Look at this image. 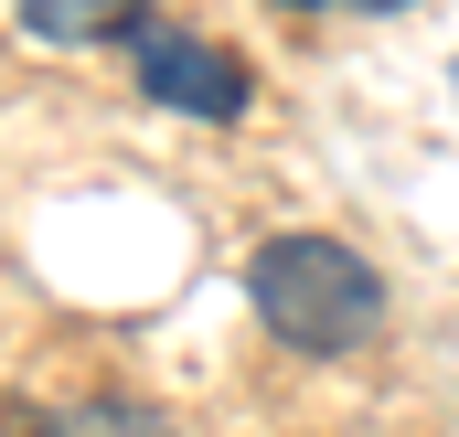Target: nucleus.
Instances as JSON below:
<instances>
[{
  "instance_id": "nucleus-4",
  "label": "nucleus",
  "mask_w": 459,
  "mask_h": 437,
  "mask_svg": "<svg viewBox=\"0 0 459 437\" xmlns=\"http://www.w3.org/2000/svg\"><path fill=\"white\" fill-rule=\"evenodd\" d=\"M22 437H171L160 406H128V395H86L65 416H22Z\"/></svg>"
},
{
  "instance_id": "nucleus-2",
  "label": "nucleus",
  "mask_w": 459,
  "mask_h": 437,
  "mask_svg": "<svg viewBox=\"0 0 459 437\" xmlns=\"http://www.w3.org/2000/svg\"><path fill=\"white\" fill-rule=\"evenodd\" d=\"M128 64H139V97H160L171 117H246V54L214 43V32L139 21L128 32Z\"/></svg>"
},
{
  "instance_id": "nucleus-1",
  "label": "nucleus",
  "mask_w": 459,
  "mask_h": 437,
  "mask_svg": "<svg viewBox=\"0 0 459 437\" xmlns=\"http://www.w3.org/2000/svg\"><path fill=\"white\" fill-rule=\"evenodd\" d=\"M246 299H256L267 341H289L310 363H342L363 341H385V278L342 235H267L246 256Z\"/></svg>"
},
{
  "instance_id": "nucleus-3",
  "label": "nucleus",
  "mask_w": 459,
  "mask_h": 437,
  "mask_svg": "<svg viewBox=\"0 0 459 437\" xmlns=\"http://www.w3.org/2000/svg\"><path fill=\"white\" fill-rule=\"evenodd\" d=\"M32 43H108V32H139V0H11Z\"/></svg>"
},
{
  "instance_id": "nucleus-6",
  "label": "nucleus",
  "mask_w": 459,
  "mask_h": 437,
  "mask_svg": "<svg viewBox=\"0 0 459 437\" xmlns=\"http://www.w3.org/2000/svg\"><path fill=\"white\" fill-rule=\"evenodd\" d=\"M352 11H417V0H352Z\"/></svg>"
},
{
  "instance_id": "nucleus-5",
  "label": "nucleus",
  "mask_w": 459,
  "mask_h": 437,
  "mask_svg": "<svg viewBox=\"0 0 459 437\" xmlns=\"http://www.w3.org/2000/svg\"><path fill=\"white\" fill-rule=\"evenodd\" d=\"M278 11H352V0H278Z\"/></svg>"
}]
</instances>
